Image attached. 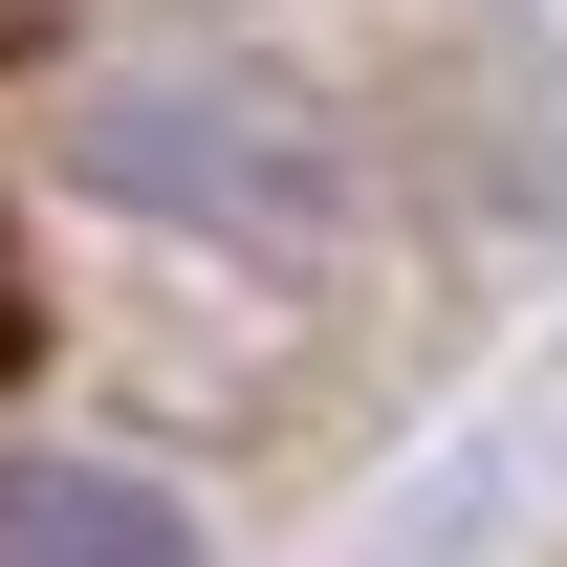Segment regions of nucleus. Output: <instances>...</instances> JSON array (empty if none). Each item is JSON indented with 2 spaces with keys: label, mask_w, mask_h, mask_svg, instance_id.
I'll use <instances>...</instances> for the list:
<instances>
[{
  "label": "nucleus",
  "mask_w": 567,
  "mask_h": 567,
  "mask_svg": "<svg viewBox=\"0 0 567 567\" xmlns=\"http://www.w3.org/2000/svg\"><path fill=\"white\" fill-rule=\"evenodd\" d=\"M66 175L110 218H175V240H306V218H328V132H306L284 87H240V66L87 87V110H66Z\"/></svg>",
  "instance_id": "obj_1"
},
{
  "label": "nucleus",
  "mask_w": 567,
  "mask_h": 567,
  "mask_svg": "<svg viewBox=\"0 0 567 567\" xmlns=\"http://www.w3.org/2000/svg\"><path fill=\"white\" fill-rule=\"evenodd\" d=\"M0 567H197V546L132 481H0Z\"/></svg>",
  "instance_id": "obj_2"
}]
</instances>
